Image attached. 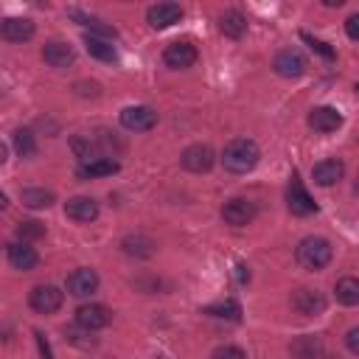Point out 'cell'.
<instances>
[{"label":"cell","mask_w":359,"mask_h":359,"mask_svg":"<svg viewBox=\"0 0 359 359\" xmlns=\"http://www.w3.org/2000/svg\"><path fill=\"white\" fill-rule=\"evenodd\" d=\"M76 323L84 331H98V328H107L112 323V311L101 303H84L76 309Z\"/></svg>","instance_id":"8992f818"},{"label":"cell","mask_w":359,"mask_h":359,"mask_svg":"<svg viewBox=\"0 0 359 359\" xmlns=\"http://www.w3.org/2000/svg\"><path fill=\"white\" fill-rule=\"evenodd\" d=\"M219 31L224 34V36H230V39H241L244 36V31H247V20H244V14L241 11H224L222 17H219Z\"/></svg>","instance_id":"44dd1931"},{"label":"cell","mask_w":359,"mask_h":359,"mask_svg":"<svg viewBox=\"0 0 359 359\" xmlns=\"http://www.w3.org/2000/svg\"><path fill=\"white\" fill-rule=\"evenodd\" d=\"M356 93H359V84H356Z\"/></svg>","instance_id":"8d00e7d4"},{"label":"cell","mask_w":359,"mask_h":359,"mask_svg":"<svg viewBox=\"0 0 359 359\" xmlns=\"http://www.w3.org/2000/svg\"><path fill=\"white\" fill-rule=\"evenodd\" d=\"M65 216L73 222H81V224L95 222L98 219V202L90 196H73L65 202Z\"/></svg>","instance_id":"4fadbf2b"},{"label":"cell","mask_w":359,"mask_h":359,"mask_svg":"<svg viewBox=\"0 0 359 359\" xmlns=\"http://www.w3.org/2000/svg\"><path fill=\"white\" fill-rule=\"evenodd\" d=\"M196 48L191 42H171L165 50H163V62L171 67V70H185L196 62Z\"/></svg>","instance_id":"30bf717a"},{"label":"cell","mask_w":359,"mask_h":359,"mask_svg":"<svg viewBox=\"0 0 359 359\" xmlns=\"http://www.w3.org/2000/svg\"><path fill=\"white\" fill-rule=\"evenodd\" d=\"M62 300H65V292H59V289L50 286V283H39V286H34V289L28 292V303H31V309L39 311V314H53V311H59V309H62Z\"/></svg>","instance_id":"3957f363"},{"label":"cell","mask_w":359,"mask_h":359,"mask_svg":"<svg viewBox=\"0 0 359 359\" xmlns=\"http://www.w3.org/2000/svg\"><path fill=\"white\" fill-rule=\"evenodd\" d=\"M84 48H87V53H90L93 59H98V62H115V48H112L109 39H101V36L87 34V36H84Z\"/></svg>","instance_id":"603a6c76"},{"label":"cell","mask_w":359,"mask_h":359,"mask_svg":"<svg viewBox=\"0 0 359 359\" xmlns=\"http://www.w3.org/2000/svg\"><path fill=\"white\" fill-rule=\"evenodd\" d=\"M309 126H311L314 132L328 135V132H337V129L342 126V115H339L334 107H314V109L309 112Z\"/></svg>","instance_id":"2e32d148"},{"label":"cell","mask_w":359,"mask_h":359,"mask_svg":"<svg viewBox=\"0 0 359 359\" xmlns=\"http://www.w3.org/2000/svg\"><path fill=\"white\" fill-rule=\"evenodd\" d=\"M345 34H348L351 39H356V42H359V11H356V14H351V17L345 20Z\"/></svg>","instance_id":"1f68e13d"},{"label":"cell","mask_w":359,"mask_h":359,"mask_svg":"<svg viewBox=\"0 0 359 359\" xmlns=\"http://www.w3.org/2000/svg\"><path fill=\"white\" fill-rule=\"evenodd\" d=\"M17 236H20L22 241H34V238H42V236H45V224H42V222H34V219L17 222Z\"/></svg>","instance_id":"f1b7e54d"},{"label":"cell","mask_w":359,"mask_h":359,"mask_svg":"<svg viewBox=\"0 0 359 359\" xmlns=\"http://www.w3.org/2000/svg\"><path fill=\"white\" fill-rule=\"evenodd\" d=\"M289 303H292V309H294L297 314H303V317H317V314L325 311V297H323V292H317V289H294L292 297H289Z\"/></svg>","instance_id":"5b68a950"},{"label":"cell","mask_w":359,"mask_h":359,"mask_svg":"<svg viewBox=\"0 0 359 359\" xmlns=\"http://www.w3.org/2000/svg\"><path fill=\"white\" fill-rule=\"evenodd\" d=\"M146 20H149L151 28H168V25L182 20V6H177V3H157V6H151L146 11Z\"/></svg>","instance_id":"9a60e30c"},{"label":"cell","mask_w":359,"mask_h":359,"mask_svg":"<svg viewBox=\"0 0 359 359\" xmlns=\"http://www.w3.org/2000/svg\"><path fill=\"white\" fill-rule=\"evenodd\" d=\"M95 289H98L95 269L81 266V269H76V272L67 275V294H73V297H90Z\"/></svg>","instance_id":"8fae6325"},{"label":"cell","mask_w":359,"mask_h":359,"mask_svg":"<svg viewBox=\"0 0 359 359\" xmlns=\"http://www.w3.org/2000/svg\"><path fill=\"white\" fill-rule=\"evenodd\" d=\"M342 174H345V163H342V160H337V157L320 160V163L311 168V177H314V182H317V185H323V188H328V185H337V182L342 180Z\"/></svg>","instance_id":"e0dca14e"},{"label":"cell","mask_w":359,"mask_h":359,"mask_svg":"<svg viewBox=\"0 0 359 359\" xmlns=\"http://www.w3.org/2000/svg\"><path fill=\"white\" fill-rule=\"evenodd\" d=\"M11 140H14V149H17V154H20V157H31V154L36 151L34 132H28V129H17Z\"/></svg>","instance_id":"83f0119b"},{"label":"cell","mask_w":359,"mask_h":359,"mask_svg":"<svg viewBox=\"0 0 359 359\" xmlns=\"http://www.w3.org/2000/svg\"><path fill=\"white\" fill-rule=\"evenodd\" d=\"M121 123H123V129H129V132H149V129L157 126V112H154L151 107H146V104L126 107V109L121 112Z\"/></svg>","instance_id":"277c9868"},{"label":"cell","mask_w":359,"mask_h":359,"mask_svg":"<svg viewBox=\"0 0 359 359\" xmlns=\"http://www.w3.org/2000/svg\"><path fill=\"white\" fill-rule=\"evenodd\" d=\"M258 157H261L258 143L250 140V137H236V140H230V143L224 146V151H222V163H224V168L233 171V174H247V171H252V168L258 165Z\"/></svg>","instance_id":"6da1fadb"},{"label":"cell","mask_w":359,"mask_h":359,"mask_svg":"<svg viewBox=\"0 0 359 359\" xmlns=\"http://www.w3.org/2000/svg\"><path fill=\"white\" fill-rule=\"evenodd\" d=\"M334 292H337V300L342 306H359V278H353V275L339 278Z\"/></svg>","instance_id":"d4e9b609"},{"label":"cell","mask_w":359,"mask_h":359,"mask_svg":"<svg viewBox=\"0 0 359 359\" xmlns=\"http://www.w3.org/2000/svg\"><path fill=\"white\" fill-rule=\"evenodd\" d=\"M118 163L115 160H93V163H84V165H79V180H95V177H112V174H118Z\"/></svg>","instance_id":"7402d4cb"},{"label":"cell","mask_w":359,"mask_h":359,"mask_svg":"<svg viewBox=\"0 0 359 359\" xmlns=\"http://www.w3.org/2000/svg\"><path fill=\"white\" fill-rule=\"evenodd\" d=\"M300 36L309 42V48H311V50H317V53H320V56H325V59H334V50H331L325 42H320V39H314V36H309V34H300Z\"/></svg>","instance_id":"4dcf8cb0"},{"label":"cell","mask_w":359,"mask_h":359,"mask_svg":"<svg viewBox=\"0 0 359 359\" xmlns=\"http://www.w3.org/2000/svg\"><path fill=\"white\" fill-rule=\"evenodd\" d=\"M34 337H36V345H39V353H42V359H53V353H50V345H48L45 334H42V331H36Z\"/></svg>","instance_id":"836d02e7"},{"label":"cell","mask_w":359,"mask_h":359,"mask_svg":"<svg viewBox=\"0 0 359 359\" xmlns=\"http://www.w3.org/2000/svg\"><path fill=\"white\" fill-rule=\"evenodd\" d=\"M121 247L126 255H135V258H149L154 252V241L149 236H126L121 241Z\"/></svg>","instance_id":"484cf974"},{"label":"cell","mask_w":359,"mask_h":359,"mask_svg":"<svg viewBox=\"0 0 359 359\" xmlns=\"http://www.w3.org/2000/svg\"><path fill=\"white\" fill-rule=\"evenodd\" d=\"M22 205L31 208V210L50 208V205H53V194L45 191V188H25V191H22Z\"/></svg>","instance_id":"4316f807"},{"label":"cell","mask_w":359,"mask_h":359,"mask_svg":"<svg viewBox=\"0 0 359 359\" xmlns=\"http://www.w3.org/2000/svg\"><path fill=\"white\" fill-rule=\"evenodd\" d=\"M210 359H247V353L238 345H219Z\"/></svg>","instance_id":"f546056e"},{"label":"cell","mask_w":359,"mask_h":359,"mask_svg":"<svg viewBox=\"0 0 359 359\" xmlns=\"http://www.w3.org/2000/svg\"><path fill=\"white\" fill-rule=\"evenodd\" d=\"M213 160H216V157H213V149H210V146H205V143H194V146H188V149L180 154L182 168H185V171H191V174L210 171Z\"/></svg>","instance_id":"52a82bcc"},{"label":"cell","mask_w":359,"mask_h":359,"mask_svg":"<svg viewBox=\"0 0 359 359\" xmlns=\"http://www.w3.org/2000/svg\"><path fill=\"white\" fill-rule=\"evenodd\" d=\"M286 205H289V210H292L294 216H309V213H314V210H317V202H314V199L309 196V191L300 185L297 174H294V177H292V182H289Z\"/></svg>","instance_id":"9c48e42d"},{"label":"cell","mask_w":359,"mask_h":359,"mask_svg":"<svg viewBox=\"0 0 359 359\" xmlns=\"http://www.w3.org/2000/svg\"><path fill=\"white\" fill-rule=\"evenodd\" d=\"M0 34L8 42H28L34 36V22L25 20V17H8V20H3Z\"/></svg>","instance_id":"ffe728a7"},{"label":"cell","mask_w":359,"mask_h":359,"mask_svg":"<svg viewBox=\"0 0 359 359\" xmlns=\"http://www.w3.org/2000/svg\"><path fill=\"white\" fill-rule=\"evenodd\" d=\"M42 59H45L50 67L62 70V67H67V65L76 62V50H73L67 42L53 39V42H45V48H42Z\"/></svg>","instance_id":"ac0fdd59"},{"label":"cell","mask_w":359,"mask_h":359,"mask_svg":"<svg viewBox=\"0 0 359 359\" xmlns=\"http://www.w3.org/2000/svg\"><path fill=\"white\" fill-rule=\"evenodd\" d=\"M238 280H250V272H247L244 264H238Z\"/></svg>","instance_id":"e575fe53"},{"label":"cell","mask_w":359,"mask_h":359,"mask_svg":"<svg viewBox=\"0 0 359 359\" xmlns=\"http://www.w3.org/2000/svg\"><path fill=\"white\" fill-rule=\"evenodd\" d=\"M345 345H348V351H351V353H356V356H359V325H353V328L345 334Z\"/></svg>","instance_id":"d6a6232c"},{"label":"cell","mask_w":359,"mask_h":359,"mask_svg":"<svg viewBox=\"0 0 359 359\" xmlns=\"http://www.w3.org/2000/svg\"><path fill=\"white\" fill-rule=\"evenodd\" d=\"M222 219L227 224H233V227H244V224H250L255 219V205L250 199H230L222 208Z\"/></svg>","instance_id":"7c38bea8"},{"label":"cell","mask_w":359,"mask_h":359,"mask_svg":"<svg viewBox=\"0 0 359 359\" xmlns=\"http://www.w3.org/2000/svg\"><path fill=\"white\" fill-rule=\"evenodd\" d=\"M353 194L359 196V177H356V182H353Z\"/></svg>","instance_id":"d590c367"},{"label":"cell","mask_w":359,"mask_h":359,"mask_svg":"<svg viewBox=\"0 0 359 359\" xmlns=\"http://www.w3.org/2000/svg\"><path fill=\"white\" fill-rule=\"evenodd\" d=\"M331 255H334L331 241L323 238V236H306V238L297 244V250H294L297 264H300L303 269H309V272L325 269V266L331 264Z\"/></svg>","instance_id":"7a4b0ae2"},{"label":"cell","mask_w":359,"mask_h":359,"mask_svg":"<svg viewBox=\"0 0 359 359\" xmlns=\"http://www.w3.org/2000/svg\"><path fill=\"white\" fill-rule=\"evenodd\" d=\"M272 67H275V73H278V76H283V79H297V76H303V73H306L309 62H306V56H303L300 50L286 48V50H280V53L275 56Z\"/></svg>","instance_id":"ba28073f"},{"label":"cell","mask_w":359,"mask_h":359,"mask_svg":"<svg viewBox=\"0 0 359 359\" xmlns=\"http://www.w3.org/2000/svg\"><path fill=\"white\" fill-rule=\"evenodd\" d=\"M205 314H208V317H216V320L238 323V320H241V306H238L236 300H219V303L205 306Z\"/></svg>","instance_id":"cb8c5ba5"},{"label":"cell","mask_w":359,"mask_h":359,"mask_svg":"<svg viewBox=\"0 0 359 359\" xmlns=\"http://www.w3.org/2000/svg\"><path fill=\"white\" fill-rule=\"evenodd\" d=\"M6 255H8V264L14 269H22V272H28V269H34L39 264V255L28 241H11L6 247Z\"/></svg>","instance_id":"5bb4252c"},{"label":"cell","mask_w":359,"mask_h":359,"mask_svg":"<svg viewBox=\"0 0 359 359\" xmlns=\"http://www.w3.org/2000/svg\"><path fill=\"white\" fill-rule=\"evenodd\" d=\"M325 351L323 339L317 334H303V337H294L292 345H289V353L294 359H320Z\"/></svg>","instance_id":"d6986e66"}]
</instances>
